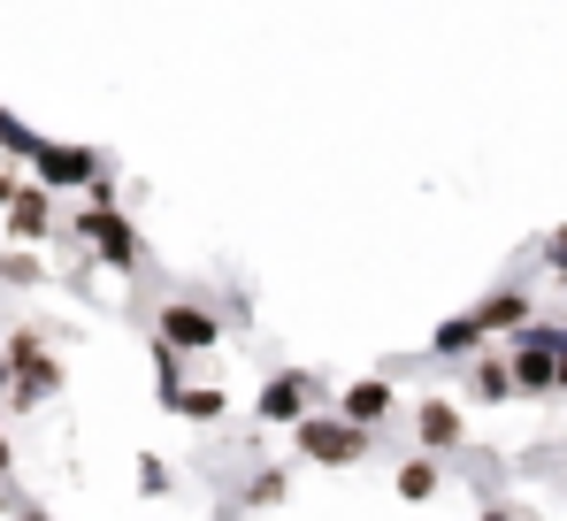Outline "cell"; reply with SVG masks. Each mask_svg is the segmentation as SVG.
<instances>
[{
  "label": "cell",
  "instance_id": "6da1fadb",
  "mask_svg": "<svg viewBox=\"0 0 567 521\" xmlns=\"http://www.w3.org/2000/svg\"><path fill=\"white\" fill-rule=\"evenodd\" d=\"M70 238H85V246H93L107 268H123V276H131V268H146V246H138V231H131L115 207H85V215L70 223Z\"/></svg>",
  "mask_w": 567,
  "mask_h": 521
},
{
  "label": "cell",
  "instance_id": "7a4b0ae2",
  "mask_svg": "<svg viewBox=\"0 0 567 521\" xmlns=\"http://www.w3.org/2000/svg\"><path fill=\"white\" fill-rule=\"evenodd\" d=\"M0 360H8V376H16V399H23V407H39V399L62 384V368L39 353V338H8V353H0Z\"/></svg>",
  "mask_w": 567,
  "mask_h": 521
},
{
  "label": "cell",
  "instance_id": "3957f363",
  "mask_svg": "<svg viewBox=\"0 0 567 521\" xmlns=\"http://www.w3.org/2000/svg\"><path fill=\"white\" fill-rule=\"evenodd\" d=\"M514 384H522V391L560 384V330H522V346H514Z\"/></svg>",
  "mask_w": 567,
  "mask_h": 521
},
{
  "label": "cell",
  "instance_id": "277c9868",
  "mask_svg": "<svg viewBox=\"0 0 567 521\" xmlns=\"http://www.w3.org/2000/svg\"><path fill=\"white\" fill-rule=\"evenodd\" d=\"M223 338V323L207 315V307H192V299H169L162 307V346H177V353H207Z\"/></svg>",
  "mask_w": 567,
  "mask_h": 521
},
{
  "label": "cell",
  "instance_id": "5b68a950",
  "mask_svg": "<svg viewBox=\"0 0 567 521\" xmlns=\"http://www.w3.org/2000/svg\"><path fill=\"white\" fill-rule=\"evenodd\" d=\"M299 452H315V460H361V452H369V430H353V422H315V415H299Z\"/></svg>",
  "mask_w": 567,
  "mask_h": 521
},
{
  "label": "cell",
  "instance_id": "8992f818",
  "mask_svg": "<svg viewBox=\"0 0 567 521\" xmlns=\"http://www.w3.org/2000/svg\"><path fill=\"white\" fill-rule=\"evenodd\" d=\"M31 162H39V184H47V192H62V184H93V170H100L93 146H47V139H39Z\"/></svg>",
  "mask_w": 567,
  "mask_h": 521
},
{
  "label": "cell",
  "instance_id": "52a82bcc",
  "mask_svg": "<svg viewBox=\"0 0 567 521\" xmlns=\"http://www.w3.org/2000/svg\"><path fill=\"white\" fill-rule=\"evenodd\" d=\"M307 399H315V376H307V368H284L277 384L261 391V422H299Z\"/></svg>",
  "mask_w": 567,
  "mask_h": 521
},
{
  "label": "cell",
  "instance_id": "ba28073f",
  "mask_svg": "<svg viewBox=\"0 0 567 521\" xmlns=\"http://www.w3.org/2000/svg\"><path fill=\"white\" fill-rule=\"evenodd\" d=\"M8 231H16L23 246H39V238L54 231V215H47V184H16V200H8Z\"/></svg>",
  "mask_w": 567,
  "mask_h": 521
},
{
  "label": "cell",
  "instance_id": "9c48e42d",
  "mask_svg": "<svg viewBox=\"0 0 567 521\" xmlns=\"http://www.w3.org/2000/svg\"><path fill=\"white\" fill-rule=\"evenodd\" d=\"M383 407H391V384H383V376H377V384H353L338 415H346L353 430H377V422H383Z\"/></svg>",
  "mask_w": 567,
  "mask_h": 521
},
{
  "label": "cell",
  "instance_id": "30bf717a",
  "mask_svg": "<svg viewBox=\"0 0 567 521\" xmlns=\"http://www.w3.org/2000/svg\"><path fill=\"white\" fill-rule=\"evenodd\" d=\"M475 346H483V323H475V315H461V323H437V338H430V353H437V360H468Z\"/></svg>",
  "mask_w": 567,
  "mask_h": 521
},
{
  "label": "cell",
  "instance_id": "8fae6325",
  "mask_svg": "<svg viewBox=\"0 0 567 521\" xmlns=\"http://www.w3.org/2000/svg\"><path fill=\"white\" fill-rule=\"evenodd\" d=\"M522 315H529V299H522V292H491V299L475 307V323H483V330H514Z\"/></svg>",
  "mask_w": 567,
  "mask_h": 521
},
{
  "label": "cell",
  "instance_id": "7c38bea8",
  "mask_svg": "<svg viewBox=\"0 0 567 521\" xmlns=\"http://www.w3.org/2000/svg\"><path fill=\"white\" fill-rule=\"evenodd\" d=\"M422 445H461V415H453L445 399L422 407Z\"/></svg>",
  "mask_w": 567,
  "mask_h": 521
},
{
  "label": "cell",
  "instance_id": "4fadbf2b",
  "mask_svg": "<svg viewBox=\"0 0 567 521\" xmlns=\"http://www.w3.org/2000/svg\"><path fill=\"white\" fill-rule=\"evenodd\" d=\"M169 407H177V415H192V422H223V391H207V384H199V391H177Z\"/></svg>",
  "mask_w": 567,
  "mask_h": 521
},
{
  "label": "cell",
  "instance_id": "5bb4252c",
  "mask_svg": "<svg viewBox=\"0 0 567 521\" xmlns=\"http://www.w3.org/2000/svg\"><path fill=\"white\" fill-rule=\"evenodd\" d=\"M430 491H437V468L430 460H406L399 468V499H430Z\"/></svg>",
  "mask_w": 567,
  "mask_h": 521
},
{
  "label": "cell",
  "instance_id": "9a60e30c",
  "mask_svg": "<svg viewBox=\"0 0 567 521\" xmlns=\"http://www.w3.org/2000/svg\"><path fill=\"white\" fill-rule=\"evenodd\" d=\"M0 146H8V154H23V162H31V154H39V131H31V123H16V115H8V108H0Z\"/></svg>",
  "mask_w": 567,
  "mask_h": 521
},
{
  "label": "cell",
  "instance_id": "2e32d148",
  "mask_svg": "<svg viewBox=\"0 0 567 521\" xmlns=\"http://www.w3.org/2000/svg\"><path fill=\"white\" fill-rule=\"evenodd\" d=\"M475 391H483V399H506V391H514V368H506V360H483V368H475Z\"/></svg>",
  "mask_w": 567,
  "mask_h": 521
},
{
  "label": "cell",
  "instance_id": "e0dca14e",
  "mask_svg": "<svg viewBox=\"0 0 567 521\" xmlns=\"http://www.w3.org/2000/svg\"><path fill=\"white\" fill-rule=\"evenodd\" d=\"M0 276H8V284H39V260H31V254H8V260H0Z\"/></svg>",
  "mask_w": 567,
  "mask_h": 521
},
{
  "label": "cell",
  "instance_id": "ac0fdd59",
  "mask_svg": "<svg viewBox=\"0 0 567 521\" xmlns=\"http://www.w3.org/2000/svg\"><path fill=\"white\" fill-rule=\"evenodd\" d=\"M545 260H553V268H567V231H553V238H545Z\"/></svg>",
  "mask_w": 567,
  "mask_h": 521
},
{
  "label": "cell",
  "instance_id": "d6986e66",
  "mask_svg": "<svg viewBox=\"0 0 567 521\" xmlns=\"http://www.w3.org/2000/svg\"><path fill=\"white\" fill-rule=\"evenodd\" d=\"M8 200H16V170H0V207H8Z\"/></svg>",
  "mask_w": 567,
  "mask_h": 521
},
{
  "label": "cell",
  "instance_id": "ffe728a7",
  "mask_svg": "<svg viewBox=\"0 0 567 521\" xmlns=\"http://www.w3.org/2000/svg\"><path fill=\"white\" fill-rule=\"evenodd\" d=\"M560 384H567V338H560Z\"/></svg>",
  "mask_w": 567,
  "mask_h": 521
},
{
  "label": "cell",
  "instance_id": "44dd1931",
  "mask_svg": "<svg viewBox=\"0 0 567 521\" xmlns=\"http://www.w3.org/2000/svg\"><path fill=\"white\" fill-rule=\"evenodd\" d=\"M0 476H8V437H0Z\"/></svg>",
  "mask_w": 567,
  "mask_h": 521
},
{
  "label": "cell",
  "instance_id": "7402d4cb",
  "mask_svg": "<svg viewBox=\"0 0 567 521\" xmlns=\"http://www.w3.org/2000/svg\"><path fill=\"white\" fill-rule=\"evenodd\" d=\"M0 384H8V360H0Z\"/></svg>",
  "mask_w": 567,
  "mask_h": 521
},
{
  "label": "cell",
  "instance_id": "603a6c76",
  "mask_svg": "<svg viewBox=\"0 0 567 521\" xmlns=\"http://www.w3.org/2000/svg\"><path fill=\"white\" fill-rule=\"evenodd\" d=\"M23 521H39V514H23Z\"/></svg>",
  "mask_w": 567,
  "mask_h": 521
},
{
  "label": "cell",
  "instance_id": "cb8c5ba5",
  "mask_svg": "<svg viewBox=\"0 0 567 521\" xmlns=\"http://www.w3.org/2000/svg\"><path fill=\"white\" fill-rule=\"evenodd\" d=\"M491 521H498V514H491Z\"/></svg>",
  "mask_w": 567,
  "mask_h": 521
}]
</instances>
